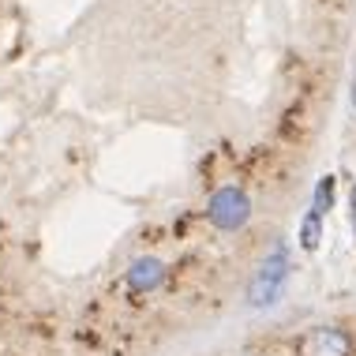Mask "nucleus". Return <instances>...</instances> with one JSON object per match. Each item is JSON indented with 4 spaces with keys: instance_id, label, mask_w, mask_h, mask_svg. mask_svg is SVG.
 <instances>
[{
    "instance_id": "1",
    "label": "nucleus",
    "mask_w": 356,
    "mask_h": 356,
    "mask_svg": "<svg viewBox=\"0 0 356 356\" xmlns=\"http://www.w3.org/2000/svg\"><path fill=\"white\" fill-rule=\"evenodd\" d=\"M285 285H289V248L277 240L270 252H266V259L259 263L255 277L248 282V307H255V312L274 307L282 300Z\"/></svg>"
},
{
    "instance_id": "2",
    "label": "nucleus",
    "mask_w": 356,
    "mask_h": 356,
    "mask_svg": "<svg viewBox=\"0 0 356 356\" xmlns=\"http://www.w3.org/2000/svg\"><path fill=\"white\" fill-rule=\"evenodd\" d=\"M207 218L214 229H221V233H236V229H244L248 218H252V199H248V191L240 184H221L207 203Z\"/></svg>"
},
{
    "instance_id": "3",
    "label": "nucleus",
    "mask_w": 356,
    "mask_h": 356,
    "mask_svg": "<svg viewBox=\"0 0 356 356\" xmlns=\"http://www.w3.org/2000/svg\"><path fill=\"white\" fill-rule=\"evenodd\" d=\"M300 356H353V341L341 326H312L300 341H296Z\"/></svg>"
},
{
    "instance_id": "4",
    "label": "nucleus",
    "mask_w": 356,
    "mask_h": 356,
    "mask_svg": "<svg viewBox=\"0 0 356 356\" xmlns=\"http://www.w3.org/2000/svg\"><path fill=\"white\" fill-rule=\"evenodd\" d=\"M161 282H165V263L154 255H143L136 263L128 266V274H124V285L131 289V293H154Z\"/></svg>"
},
{
    "instance_id": "5",
    "label": "nucleus",
    "mask_w": 356,
    "mask_h": 356,
    "mask_svg": "<svg viewBox=\"0 0 356 356\" xmlns=\"http://www.w3.org/2000/svg\"><path fill=\"white\" fill-rule=\"evenodd\" d=\"M300 248L304 252H319V244H323V214L319 210H307V214L300 218Z\"/></svg>"
},
{
    "instance_id": "6",
    "label": "nucleus",
    "mask_w": 356,
    "mask_h": 356,
    "mask_svg": "<svg viewBox=\"0 0 356 356\" xmlns=\"http://www.w3.org/2000/svg\"><path fill=\"white\" fill-rule=\"evenodd\" d=\"M334 203H338V177H334V172H326L319 184H315V191H312V210L330 214Z\"/></svg>"
},
{
    "instance_id": "7",
    "label": "nucleus",
    "mask_w": 356,
    "mask_h": 356,
    "mask_svg": "<svg viewBox=\"0 0 356 356\" xmlns=\"http://www.w3.org/2000/svg\"><path fill=\"white\" fill-rule=\"evenodd\" d=\"M349 210H353V233H356V184H353V195H349Z\"/></svg>"
},
{
    "instance_id": "8",
    "label": "nucleus",
    "mask_w": 356,
    "mask_h": 356,
    "mask_svg": "<svg viewBox=\"0 0 356 356\" xmlns=\"http://www.w3.org/2000/svg\"><path fill=\"white\" fill-rule=\"evenodd\" d=\"M353 109H356V79H353Z\"/></svg>"
}]
</instances>
